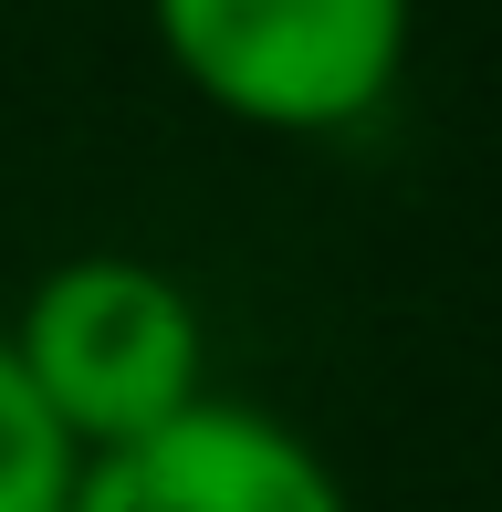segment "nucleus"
Listing matches in <instances>:
<instances>
[{
  "instance_id": "obj_1",
  "label": "nucleus",
  "mask_w": 502,
  "mask_h": 512,
  "mask_svg": "<svg viewBox=\"0 0 502 512\" xmlns=\"http://www.w3.org/2000/svg\"><path fill=\"white\" fill-rule=\"evenodd\" d=\"M11 356L42 387L84 460L168 429L178 408L210 398V324L199 293L147 251H74L53 262L11 314Z\"/></svg>"
},
{
  "instance_id": "obj_4",
  "label": "nucleus",
  "mask_w": 502,
  "mask_h": 512,
  "mask_svg": "<svg viewBox=\"0 0 502 512\" xmlns=\"http://www.w3.org/2000/svg\"><path fill=\"white\" fill-rule=\"evenodd\" d=\"M74 481H84V450L42 408V387L21 377L11 324H0V512H74Z\"/></svg>"
},
{
  "instance_id": "obj_2",
  "label": "nucleus",
  "mask_w": 502,
  "mask_h": 512,
  "mask_svg": "<svg viewBox=\"0 0 502 512\" xmlns=\"http://www.w3.org/2000/svg\"><path fill=\"white\" fill-rule=\"evenodd\" d=\"M147 32L251 136H356L408 74L419 0H147Z\"/></svg>"
},
{
  "instance_id": "obj_3",
  "label": "nucleus",
  "mask_w": 502,
  "mask_h": 512,
  "mask_svg": "<svg viewBox=\"0 0 502 512\" xmlns=\"http://www.w3.org/2000/svg\"><path fill=\"white\" fill-rule=\"evenodd\" d=\"M74 512H356L335 460L251 398H199L168 429L95 450Z\"/></svg>"
}]
</instances>
